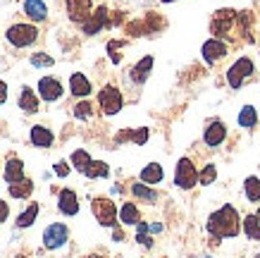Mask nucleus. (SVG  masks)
Returning <instances> with one entry per match:
<instances>
[{"label":"nucleus","mask_w":260,"mask_h":258,"mask_svg":"<svg viewBox=\"0 0 260 258\" xmlns=\"http://www.w3.org/2000/svg\"><path fill=\"white\" fill-rule=\"evenodd\" d=\"M241 218H239V211L232 204H224L220 211H215L210 218H208V232L213 235V244L217 246L220 239H229V237H239L241 232Z\"/></svg>","instance_id":"nucleus-1"},{"label":"nucleus","mask_w":260,"mask_h":258,"mask_svg":"<svg viewBox=\"0 0 260 258\" xmlns=\"http://www.w3.org/2000/svg\"><path fill=\"white\" fill-rule=\"evenodd\" d=\"M237 10H217L210 19V32H213V39L220 41H237L239 39V29H237Z\"/></svg>","instance_id":"nucleus-2"},{"label":"nucleus","mask_w":260,"mask_h":258,"mask_svg":"<svg viewBox=\"0 0 260 258\" xmlns=\"http://www.w3.org/2000/svg\"><path fill=\"white\" fill-rule=\"evenodd\" d=\"M5 39L15 48H26V46H31V43H36L39 29L34 24H12L8 32H5Z\"/></svg>","instance_id":"nucleus-3"},{"label":"nucleus","mask_w":260,"mask_h":258,"mask_svg":"<svg viewBox=\"0 0 260 258\" xmlns=\"http://www.w3.org/2000/svg\"><path fill=\"white\" fill-rule=\"evenodd\" d=\"M91 211H93L95 220L103 227H117V206L112 204L110 198H105V196L93 198L91 201Z\"/></svg>","instance_id":"nucleus-4"},{"label":"nucleus","mask_w":260,"mask_h":258,"mask_svg":"<svg viewBox=\"0 0 260 258\" xmlns=\"http://www.w3.org/2000/svg\"><path fill=\"white\" fill-rule=\"evenodd\" d=\"M98 103H101V110L105 115H117L122 110V105H124V98H122V91L117 86L108 84L98 91Z\"/></svg>","instance_id":"nucleus-5"},{"label":"nucleus","mask_w":260,"mask_h":258,"mask_svg":"<svg viewBox=\"0 0 260 258\" xmlns=\"http://www.w3.org/2000/svg\"><path fill=\"white\" fill-rule=\"evenodd\" d=\"M174 184L179 189H193L198 184V170L193 167L191 158H179L174 167Z\"/></svg>","instance_id":"nucleus-6"},{"label":"nucleus","mask_w":260,"mask_h":258,"mask_svg":"<svg viewBox=\"0 0 260 258\" xmlns=\"http://www.w3.org/2000/svg\"><path fill=\"white\" fill-rule=\"evenodd\" d=\"M67 242H70V227L64 225V222H53V225H48L43 230V246L48 251L60 249Z\"/></svg>","instance_id":"nucleus-7"},{"label":"nucleus","mask_w":260,"mask_h":258,"mask_svg":"<svg viewBox=\"0 0 260 258\" xmlns=\"http://www.w3.org/2000/svg\"><path fill=\"white\" fill-rule=\"evenodd\" d=\"M253 72H255V67H253V60H251V58H239L237 63H234L227 70L229 86H232V89H241L244 79L246 77H253Z\"/></svg>","instance_id":"nucleus-8"},{"label":"nucleus","mask_w":260,"mask_h":258,"mask_svg":"<svg viewBox=\"0 0 260 258\" xmlns=\"http://www.w3.org/2000/svg\"><path fill=\"white\" fill-rule=\"evenodd\" d=\"M64 89H62V81L55 77H41L39 79V96L43 98L46 103H55L57 98H62Z\"/></svg>","instance_id":"nucleus-9"},{"label":"nucleus","mask_w":260,"mask_h":258,"mask_svg":"<svg viewBox=\"0 0 260 258\" xmlns=\"http://www.w3.org/2000/svg\"><path fill=\"white\" fill-rule=\"evenodd\" d=\"M201 53H203L205 63L215 65V63H220L222 58L229 53V46L224 43V41H220V39H208L203 43V48H201Z\"/></svg>","instance_id":"nucleus-10"},{"label":"nucleus","mask_w":260,"mask_h":258,"mask_svg":"<svg viewBox=\"0 0 260 258\" xmlns=\"http://www.w3.org/2000/svg\"><path fill=\"white\" fill-rule=\"evenodd\" d=\"M110 12H108V8L105 5H101L98 10H93V15L88 17L86 22L81 24V29H84V34H88V36H93V34H98L103 29V26H110Z\"/></svg>","instance_id":"nucleus-11"},{"label":"nucleus","mask_w":260,"mask_h":258,"mask_svg":"<svg viewBox=\"0 0 260 258\" xmlns=\"http://www.w3.org/2000/svg\"><path fill=\"white\" fill-rule=\"evenodd\" d=\"M67 15L72 22L84 24L93 15V5H91V0H67Z\"/></svg>","instance_id":"nucleus-12"},{"label":"nucleus","mask_w":260,"mask_h":258,"mask_svg":"<svg viewBox=\"0 0 260 258\" xmlns=\"http://www.w3.org/2000/svg\"><path fill=\"white\" fill-rule=\"evenodd\" d=\"M57 208H60V213L67 215V218L77 215V213H79V196L74 194L72 189H62L60 196H57Z\"/></svg>","instance_id":"nucleus-13"},{"label":"nucleus","mask_w":260,"mask_h":258,"mask_svg":"<svg viewBox=\"0 0 260 258\" xmlns=\"http://www.w3.org/2000/svg\"><path fill=\"white\" fill-rule=\"evenodd\" d=\"M227 139V127H224V122H220V120H215V122H210V125L205 127V134H203V141L210 146V149H217L222 141Z\"/></svg>","instance_id":"nucleus-14"},{"label":"nucleus","mask_w":260,"mask_h":258,"mask_svg":"<svg viewBox=\"0 0 260 258\" xmlns=\"http://www.w3.org/2000/svg\"><path fill=\"white\" fill-rule=\"evenodd\" d=\"M148 136H150L148 127H139V129H122V132H117V136H115V144L132 141V144H136V146H143V144L148 141Z\"/></svg>","instance_id":"nucleus-15"},{"label":"nucleus","mask_w":260,"mask_h":258,"mask_svg":"<svg viewBox=\"0 0 260 258\" xmlns=\"http://www.w3.org/2000/svg\"><path fill=\"white\" fill-rule=\"evenodd\" d=\"M29 139L36 149H50L53 146V141H55V134L50 132L48 127H41V125H34L31 127V134H29Z\"/></svg>","instance_id":"nucleus-16"},{"label":"nucleus","mask_w":260,"mask_h":258,"mask_svg":"<svg viewBox=\"0 0 260 258\" xmlns=\"http://www.w3.org/2000/svg\"><path fill=\"white\" fill-rule=\"evenodd\" d=\"M153 63H155V60H153V55H146V58H141V60H139V63L132 67V74H129V77H132V81H134V84H143V81L150 77Z\"/></svg>","instance_id":"nucleus-17"},{"label":"nucleus","mask_w":260,"mask_h":258,"mask_svg":"<svg viewBox=\"0 0 260 258\" xmlns=\"http://www.w3.org/2000/svg\"><path fill=\"white\" fill-rule=\"evenodd\" d=\"M3 180L8 182V184H15V182H22L24 180V163L19 158H10L8 163H5V170H3Z\"/></svg>","instance_id":"nucleus-18"},{"label":"nucleus","mask_w":260,"mask_h":258,"mask_svg":"<svg viewBox=\"0 0 260 258\" xmlns=\"http://www.w3.org/2000/svg\"><path fill=\"white\" fill-rule=\"evenodd\" d=\"M70 91L77 96V98H86V96L93 91V86H91V81H88L81 72H74L70 77Z\"/></svg>","instance_id":"nucleus-19"},{"label":"nucleus","mask_w":260,"mask_h":258,"mask_svg":"<svg viewBox=\"0 0 260 258\" xmlns=\"http://www.w3.org/2000/svg\"><path fill=\"white\" fill-rule=\"evenodd\" d=\"M24 15L31 22H43L48 17V8L43 0H24Z\"/></svg>","instance_id":"nucleus-20"},{"label":"nucleus","mask_w":260,"mask_h":258,"mask_svg":"<svg viewBox=\"0 0 260 258\" xmlns=\"http://www.w3.org/2000/svg\"><path fill=\"white\" fill-rule=\"evenodd\" d=\"M39 96L34 94V89H29V86H24L22 91H19V108L24 110V112H29V115H34V112H39Z\"/></svg>","instance_id":"nucleus-21"},{"label":"nucleus","mask_w":260,"mask_h":258,"mask_svg":"<svg viewBox=\"0 0 260 258\" xmlns=\"http://www.w3.org/2000/svg\"><path fill=\"white\" fill-rule=\"evenodd\" d=\"M165 177V170L160 163H148L146 167L141 170V182L143 184H160Z\"/></svg>","instance_id":"nucleus-22"},{"label":"nucleus","mask_w":260,"mask_h":258,"mask_svg":"<svg viewBox=\"0 0 260 258\" xmlns=\"http://www.w3.org/2000/svg\"><path fill=\"white\" fill-rule=\"evenodd\" d=\"M119 222L122 225H139L141 222V211L136 208V204H122V208H119Z\"/></svg>","instance_id":"nucleus-23"},{"label":"nucleus","mask_w":260,"mask_h":258,"mask_svg":"<svg viewBox=\"0 0 260 258\" xmlns=\"http://www.w3.org/2000/svg\"><path fill=\"white\" fill-rule=\"evenodd\" d=\"M39 211H41V206L39 204H29L26 206V211L19 213L17 215V227H31L34 222H36V218H39Z\"/></svg>","instance_id":"nucleus-24"},{"label":"nucleus","mask_w":260,"mask_h":258,"mask_svg":"<svg viewBox=\"0 0 260 258\" xmlns=\"http://www.w3.org/2000/svg\"><path fill=\"white\" fill-rule=\"evenodd\" d=\"M31 194H34V182L26 180V177H24L22 182L10 184V196H12V198H29Z\"/></svg>","instance_id":"nucleus-25"},{"label":"nucleus","mask_w":260,"mask_h":258,"mask_svg":"<svg viewBox=\"0 0 260 258\" xmlns=\"http://www.w3.org/2000/svg\"><path fill=\"white\" fill-rule=\"evenodd\" d=\"M258 125V112L253 105H244L241 112H239V127H244V129H253V127Z\"/></svg>","instance_id":"nucleus-26"},{"label":"nucleus","mask_w":260,"mask_h":258,"mask_svg":"<svg viewBox=\"0 0 260 258\" xmlns=\"http://www.w3.org/2000/svg\"><path fill=\"white\" fill-rule=\"evenodd\" d=\"M244 194L251 204H258L260 201V180L258 177H246L244 182Z\"/></svg>","instance_id":"nucleus-27"},{"label":"nucleus","mask_w":260,"mask_h":258,"mask_svg":"<svg viewBox=\"0 0 260 258\" xmlns=\"http://www.w3.org/2000/svg\"><path fill=\"white\" fill-rule=\"evenodd\" d=\"M244 232L251 242H260V220L255 215H246L244 218Z\"/></svg>","instance_id":"nucleus-28"},{"label":"nucleus","mask_w":260,"mask_h":258,"mask_svg":"<svg viewBox=\"0 0 260 258\" xmlns=\"http://www.w3.org/2000/svg\"><path fill=\"white\" fill-rule=\"evenodd\" d=\"M132 194H134L136 198L146 201V204H155V201H158V191H155V189H148L146 184H132Z\"/></svg>","instance_id":"nucleus-29"},{"label":"nucleus","mask_w":260,"mask_h":258,"mask_svg":"<svg viewBox=\"0 0 260 258\" xmlns=\"http://www.w3.org/2000/svg\"><path fill=\"white\" fill-rule=\"evenodd\" d=\"M88 180H98V177H108L110 175V167H108V163H103V160H91V165H88V170L84 172Z\"/></svg>","instance_id":"nucleus-30"},{"label":"nucleus","mask_w":260,"mask_h":258,"mask_svg":"<svg viewBox=\"0 0 260 258\" xmlns=\"http://www.w3.org/2000/svg\"><path fill=\"white\" fill-rule=\"evenodd\" d=\"M72 165H74V167H77L79 172H86L88 165H91V156H88L84 149L74 151V153H72Z\"/></svg>","instance_id":"nucleus-31"},{"label":"nucleus","mask_w":260,"mask_h":258,"mask_svg":"<svg viewBox=\"0 0 260 258\" xmlns=\"http://www.w3.org/2000/svg\"><path fill=\"white\" fill-rule=\"evenodd\" d=\"M215 177H217V167H215L213 163L205 165L203 170L198 172V184H203V187H208V184H213Z\"/></svg>","instance_id":"nucleus-32"},{"label":"nucleus","mask_w":260,"mask_h":258,"mask_svg":"<svg viewBox=\"0 0 260 258\" xmlns=\"http://www.w3.org/2000/svg\"><path fill=\"white\" fill-rule=\"evenodd\" d=\"M148 232H150L148 222H139V225H136V242L143 244L146 249H150V246H153V239L148 237Z\"/></svg>","instance_id":"nucleus-33"},{"label":"nucleus","mask_w":260,"mask_h":258,"mask_svg":"<svg viewBox=\"0 0 260 258\" xmlns=\"http://www.w3.org/2000/svg\"><path fill=\"white\" fill-rule=\"evenodd\" d=\"M124 46V41H108V55H110V63L112 65H119L122 63V53H119V48Z\"/></svg>","instance_id":"nucleus-34"},{"label":"nucleus","mask_w":260,"mask_h":258,"mask_svg":"<svg viewBox=\"0 0 260 258\" xmlns=\"http://www.w3.org/2000/svg\"><path fill=\"white\" fill-rule=\"evenodd\" d=\"M93 115V105L88 101H81V103H77L74 105V118H79V120H88Z\"/></svg>","instance_id":"nucleus-35"},{"label":"nucleus","mask_w":260,"mask_h":258,"mask_svg":"<svg viewBox=\"0 0 260 258\" xmlns=\"http://www.w3.org/2000/svg\"><path fill=\"white\" fill-rule=\"evenodd\" d=\"M31 65L34 67H53L55 60H53L50 55H46V53H34L31 55Z\"/></svg>","instance_id":"nucleus-36"},{"label":"nucleus","mask_w":260,"mask_h":258,"mask_svg":"<svg viewBox=\"0 0 260 258\" xmlns=\"http://www.w3.org/2000/svg\"><path fill=\"white\" fill-rule=\"evenodd\" d=\"M53 170H55L57 177H67V175H70V165L64 163V160H60V163H55V167H53Z\"/></svg>","instance_id":"nucleus-37"},{"label":"nucleus","mask_w":260,"mask_h":258,"mask_svg":"<svg viewBox=\"0 0 260 258\" xmlns=\"http://www.w3.org/2000/svg\"><path fill=\"white\" fill-rule=\"evenodd\" d=\"M10 215V204H5V201H0V222H5Z\"/></svg>","instance_id":"nucleus-38"},{"label":"nucleus","mask_w":260,"mask_h":258,"mask_svg":"<svg viewBox=\"0 0 260 258\" xmlns=\"http://www.w3.org/2000/svg\"><path fill=\"white\" fill-rule=\"evenodd\" d=\"M5 101H8V84L0 79V105H3Z\"/></svg>","instance_id":"nucleus-39"},{"label":"nucleus","mask_w":260,"mask_h":258,"mask_svg":"<svg viewBox=\"0 0 260 258\" xmlns=\"http://www.w3.org/2000/svg\"><path fill=\"white\" fill-rule=\"evenodd\" d=\"M112 239H115V242H124V232H122L119 227H112Z\"/></svg>","instance_id":"nucleus-40"},{"label":"nucleus","mask_w":260,"mask_h":258,"mask_svg":"<svg viewBox=\"0 0 260 258\" xmlns=\"http://www.w3.org/2000/svg\"><path fill=\"white\" fill-rule=\"evenodd\" d=\"M148 227H150V232H153V235L162 232V225H160V222H153V225H148Z\"/></svg>","instance_id":"nucleus-41"},{"label":"nucleus","mask_w":260,"mask_h":258,"mask_svg":"<svg viewBox=\"0 0 260 258\" xmlns=\"http://www.w3.org/2000/svg\"><path fill=\"white\" fill-rule=\"evenodd\" d=\"M86 258H105L103 253H91V256H86Z\"/></svg>","instance_id":"nucleus-42"},{"label":"nucleus","mask_w":260,"mask_h":258,"mask_svg":"<svg viewBox=\"0 0 260 258\" xmlns=\"http://www.w3.org/2000/svg\"><path fill=\"white\" fill-rule=\"evenodd\" d=\"M255 218H258V220H260V208H258V213H255Z\"/></svg>","instance_id":"nucleus-43"},{"label":"nucleus","mask_w":260,"mask_h":258,"mask_svg":"<svg viewBox=\"0 0 260 258\" xmlns=\"http://www.w3.org/2000/svg\"><path fill=\"white\" fill-rule=\"evenodd\" d=\"M162 3H172V0H162Z\"/></svg>","instance_id":"nucleus-44"},{"label":"nucleus","mask_w":260,"mask_h":258,"mask_svg":"<svg viewBox=\"0 0 260 258\" xmlns=\"http://www.w3.org/2000/svg\"><path fill=\"white\" fill-rule=\"evenodd\" d=\"M17 258H26V256H17Z\"/></svg>","instance_id":"nucleus-45"}]
</instances>
